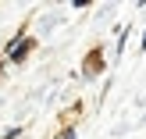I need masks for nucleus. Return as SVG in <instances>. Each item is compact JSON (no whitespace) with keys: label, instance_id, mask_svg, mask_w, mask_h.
Here are the masks:
<instances>
[{"label":"nucleus","instance_id":"2","mask_svg":"<svg viewBox=\"0 0 146 139\" xmlns=\"http://www.w3.org/2000/svg\"><path fill=\"white\" fill-rule=\"evenodd\" d=\"M61 139H75V132H71V128H68V132H61Z\"/></svg>","mask_w":146,"mask_h":139},{"label":"nucleus","instance_id":"1","mask_svg":"<svg viewBox=\"0 0 146 139\" xmlns=\"http://www.w3.org/2000/svg\"><path fill=\"white\" fill-rule=\"evenodd\" d=\"M32 50V39H21L18 47H11V61H21V54H29Z\"/></svg>","mask_w":146,"mask_h":139}]
</instances>
